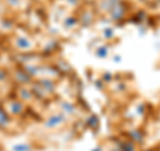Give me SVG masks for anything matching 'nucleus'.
<instances>
[{
  "label": "nucleus",
  "instance_id": "f257e3e1",
  "mask_svg": "<svg viewBox=\"0 0 160 151\" xmlns=\"http://www.w3.org/2000/svg\"><path fill=\"white\" fill-rule=\"evenodd\" d=\"M31 146L27 144V143H19V144H15L12 147V151H31Z\"/></svg>",
  "mask_w": 160,
  "mask_h": 151
}]
</instances>
